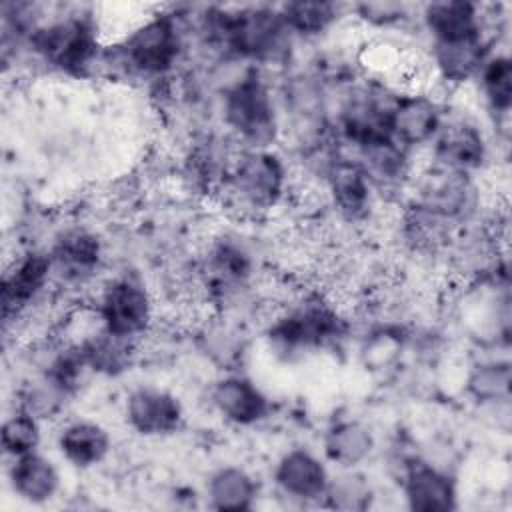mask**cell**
I'll list each match as a JSON object with an SVG mask.
<instances>
[{
    "label": "cell",
    "mask_w": 512,
    "mask_h": 512,
    "mask_svg": "<svg viewBox=\"0 0 512 512\" xmlns=\"http://www.w3.org/2000/svg\"><path fill=\"white\" fill-rule=\"evenodd\" d=\"M494 48V36H476L456 42L430 44L428 62L434 78L446 88H462L476 80L484 60Z\"/></svg>",
    "instance_id": "44dd1931"
},
{
    "label": "cell",
    "mask_w": 512,
    "mask_h": 512,
    "mask_svg": "<svg viewBox=\"0 0 512 512\" xmlns=\"http://www.w3.org/2000/svg\"><path fill=\"white\" fill-rule=\"evenodd\" d=\"M210 408L230 426L252 428L270 416L268 394L246 374L226 370L208 390Z\"/></svg>",
    "instance_id": "e0dca14e"
},
{
    "label": "cell",
    "mask_w": 512,
    "mask_h": 512,
    "mask_svg": "<svg viewBox=\"0 0 512 512\" xmlns=\"http://www.w3.org/2000/svg\"><path fill=\"white\" fill-rule=\"evenodd\" d=\"M254 276L256 258L242 236L222 232L208 242L200 262V290L218 314L252 288Z\"/></svg>",
    "instance_id": "52a82bcc"
},
{
    "label": "cell",
    "mask_w": 512,
    "mask_h": 512,
    "mask_svg": "<svg viewBox=\"0 0 512 512\" xmlns=\"http://www.w3.org/2000/svg\"><path fill=\"white\" fill-rule=\"evenodd\" d=\"M374 498V488L358 468H336L332 472L322 506L336 510H366Z\"/></svg>",
    "instance_id": "4dcf8cb0"
},
{
    "label": "cell",
    "mask_w": 512,
    "mask_h": 512,
    "mask_svg": "<svg viewBox=\"0 0 512 512\" xmlns=\"http://www.w3.org/2000/svg\"><path fill=\"white\" fill-rule=\"evenodd\" d=\"M348 334V318L324 290H302L268 318L264 340L282 362H298L334 348Z\"/></svg>",
    "instance_id": "7a4b0ae2"
},
{
    "label": "cell",
    "mask_w": 512,
    "mask_h": 512,
    "mask_svg": "<svg viewBox=\"0 0 512 512\" xmlns=\"http://www.w3.org/2000/svg\"><path fill=\"white\" fill-rule=\"evenodd\" d=\"M350 154L366 172L380 202L398 200L404 194H408L410 182L418 168L414 152L400 146L396 140L388 138Z\"/></svg>",
    "instance_id": "d6986e66"
},
{
    "label": "cell",
    "mask_w": 512,
    "mask_h": 512,
    "mask_svg": "<svg viewBox=\"0 0 512 512\" xmlns=\"http://www.w3.org/2000/svg\"><path fill=\"white\" fill-rule=\"evenodd\" d=\"M114 440L110 430L94 418H66L56 432V450L60 458L76 470H92L108 460Z\"/></svg>",
    "instance_id": "7402d4cb"
},
{
    "label": "cell",
    "mask_w": 512,
    "mask_h": 512,
    "mask_svg": "<svg viewBox=\"0 0 512 512\" xmlns=\"http://www.w3.org/2000/svg\"><path fill=\"white\" fill-rule=\"evenodd\" d=\"M374 450L376 436L360 418H340L322 436V456L334 468H360Z\"/></svg>",
    "instance_id": "d4e9b609"
},
{
    "label": "cell",
    "mask_w": 512,
    "mask_h": 512,
    "mask_svg": "<svg viewBox=\"0 0 512 512\" xmlns=\"http://www.w3.org/2000/svg\"><path fill=\"white\" fill-rule=\"evenodd\" d=\"M400 492L414 512H448L458 508L454 476L422 456H408L400 468Z\"/></svg>",
    "instance_id": "ac0fdd59"
},
{
    "label": "cell",
    "mask_w": 512,
    "mask_h": 512,
    "mask_svg": "<svg viewBox=\"0 0 512 512\" xmlns=\"http://www.w3.org/2000/svg\"><path fill=\"white\" fill-rule=\"evenodd\" d=\"M46 250L52 262L54 284L58 286H84L92 282L106 258L102 236L84 224L58 230Z\"/></svg>",
    "instance_id": "7c38bea8"
},
{
    "label": "cell",
    "mask_w": 512,
    "mask_h": 512,
    "mask_svg": "<svg viewBox=\"0 0 512 512\" xmlns=\"http://www.w3.org/2000/svg\"><path fill=\"white\" fill-rule=\"evenodd\" d=\"M420 26L424 28L428 42H456L490 32V14L482 4L466 0H442L424 4L418 10Z\"/></svg>",
    "instance_id": "ffe728a7"
},
{
    "label": "cell",
    "mask_w": 512,
    "mask_h": 512,
    "mask_svg": "<svg viewBox=\"0 0 512 512\" xmlns=\"http://www.w3.org/2000/svg\"><path fill=\"white\" fill-rule=\"evenodd\" d=\"M70 400H72V396L66 394L58 384H54L50 378L34 372V376L28 378L18 388L14 408L28 412L42 422H50L64 414Z\"/></svg>",
    "instance_id": "f1b7e54d"
},
{
    "label": "cell",
    "mask_w": 512,
    "mask_h": 512,
    "mask_svg": "<svg viewBox=\"0 0 512 512\" xmlns=\"http://www.w3.org/2000/svg\"><path fill=\"white\" fill-rule=\"evenodd\" d=\"M290 192V168L276 148L238 150L218 194L244 218L266 216Z\"/></svg>",
    "instance_id": "5b68a950"
},
{
    "label": "cell",
    "mask_w": 512,
    "mask_h": 512,
    "mask_svg": "<svg viewBox=\"0 0 512 512\" xmlns=\"http://www.w3.org/2000/svg\"><path fill=\"white\" fill-rule=\"evenodd\" d=\"M92 310L106 332L140 342L154 326L156 298L138 274L122 272L100 284Z\"/></svg>",
    "instance_id": "ba28073f"
},
{
    "label": "cell",
    "mask_w": 512,
    "mask_h": 512,
    "mask_svg": "<svg viewBox=\"0 0 512 512\" xmlns=\"http://www.w3.org/2000/svg\"><path fill=\"white\" fill-rule=\"evenodd\" d=\"M446 110V104L430 90H400L390 116L392 140H396L400 146L408 148L414 154L430 148L444 122Z\"/></svg>",
    "instance_id": "9a60e30c"
},
{
    "label": "cell",
    "mask_w": 512,
    "mask_h": 512,
    "mask_svg": "<svg viewBox=\"0 0 512 512\" xmlns=\"http://www.w3.org/2000/svg\"><path fill=\"white\" fill-rule=\"evenodd\" d=\"M220 116L226 136L242 150L276 148L284 138L280 102L264 70L244 66L220 90Z\"/></svg>",
    "instance_id": "277c9868"
},
{
    "label": "cell",
    "mask_w": 512,
    "mask_h": 512,
    "mask_svg": "<svg viewBox=\"0 0 512 512\" xmlns=\"http://www.w3.org/2000/svg\"><path fill=\"white\" fill-rule=\"evenodd\" d=\"M190 38L180 8H160L138 18L114 42H106L102 66L140 80H168L184 62Z\"/></svg>",
    "instance_id": "6da1fadb"
},
{
    "label": "cell",
    "mask_w": 512,
    "mask_h": 512,
    "mask_svg": "<svg viewBox=\"0 0 512 512\" xmlns=\"http://www.w3.org/2000/svg\"><path fill=\"white\" fill-rule=\"evenodd\" d=\"M318 176L330 208L348 224L366 222L380 204L366 172L342 146L324 162Z\"/></svg>",
    "instance_id": "8fae6325"
},
{
    "label": "cell",
    "mask_w": 512,
    "mask_h": 512,
    "mask_svg": "<svg viewBox=\"0 0 512 512\" xmlns=\"http://www.w3.org/2000/svg\"><path fill=\"white\" fill-rule=\"evenodd\" d=\"M260 496L258 478L240 464H222L212 470L204 484L208 508L224 512H244L256 506Z\"/></svg>",
    "instance_id": "484cf974"
},
{
    "label": "cell",
    "mask_w": 512,
    "mask_h": 512,
    "mask_svg": "<svg viewBox=\"0 0 512 512\" xmlns=\"http://www.w3.org/2000/svg\"><path fill=\"white\" fill-rule=\"evenodd\" d=\"M70 340L78 344L90 374L106 376V378H114L128 372L130 366L134 364L136 348H138V342L106 332L98 324V318L90 330Z\"/></svg>",
    "instance_id": "cb8c5ba5"
},
{
    "label": "cell",
    "mask_w": 512,
    "mask_h": 512,
    "mask_svg": "<svg viewBox=\"0 0 512 512\" xmlns=\"http://www.w3.org/2000/svg\"><path fill=\"white\" fill-rule=\"evenodd\" d=\"M398 92L400 88L376 76L346 82L332 116L338 144L348 152H358L392 138L390 116Z\"/></svg>",
    "instance_id": "8992f818"
},
{
    "label": "cell",
    "mask_w": 512,
    "mask_h": 512,
    "mask_svg": "<svg viewBox=\"0 0 512 512\" xmlns=\"http://www.w3.org/2000/svg\"><path fill=\"white\" fill-rule=\"evenodd\" d=\"M278 8L288 30L298 42L326 36L344 16L350 14L348 6L324 0H294L278 4Z\"/></svg>",
    "instance_id": "4316f807"
},
{
    "label": "cell",
    "mask_w": 512,
    "mask_h": 512,
    "mask_svg": "<svg viewBox=\"0 0 512 512\" xmlns=\"http://www.w3.org/2000/svg\"><path fill=\"white\" fill-rule=\"evenodd\" d=\"M474 84L494 122H508L512 108V60L508 52L492 48Z\"/></svg>",
    "instance_id": "83f0119b"
},
{
    "label": "cell",
    "mask_w": 512,
    "mask_h": 512,
    "mask_svg": "<svg viewBox=\"0 0 512 512\" xmlns=\"http://www.w3.org/2000/svg\"><path fill=\"white\" fill-rule=\"evenodd\" d=\"M350 12L356 14V18L370 28L386 30L402 24L408 18V6L396 4V2H372V4H358L350 6Z\"/></svg>",
    "instance_id": "d6a6232c"
},
{
    "label": "cell",
    "mask_w": 512,
    "mask_h": 512,
    "mask_svg": "<svg viewBox=\"0 0 512 512\" xmlns=\"http://www.w3.org/2000/svg\"><path fill=\"white\" fill-rule=\"evenodd\" d=\"M54 286V272L46 248L20 250L4 268L0 304L4 328L26 322Z\"/></svg>",
    "instance_id": "30bf717a"
},
{
    "label": "cell",
    "mask_w": 512,
    "mask_h": 512,
    "mask_svg": "<svg viewBox=\"0 0 512 512\" xmlns=\"http://www.w3.org/2000/svg\"><path fill=\"white\" fill-rule=\"evenodd\" d=\"M42 428L44 422L36 416L14 408L2 422L0 428V448L6 460L30 454L40 450L42 444Z\"/></svg>",
    "instance_id": "1f68e13d"
},
{
    "label": "cell",
    "mask_w": 512,
    "mask_h": 512,
    "mask_svg": "<svg viewBox=\"0 0 512 512\" xmlns=\"http://www.w3.org/2000/svg\"><path fill=\"white\" fill-rule=\"evenodd\" d=\"M10 492L24 504H50L62 490V472L58 464L40 450L10 458L6 466Z\"/></svg>",
    "instance_id": "603a6c76"
},
{
    "label": "cell",
    "mask_w": 512,
    "mask_h": 512,
    "mask_svg": "<svg viewBox=\"0 0 512 512\" xmlns=\"http://www.w3.org/2000/svg\"><path fill=\"white\" fill-rule=\"evenodd\" d=\"M330 476L326 458L306 446L286 448L272 468L276 492L296 504H322Z\"/></svg>",
    "instance_id": "2e32d148"
},
{
    "label": "cell",
    "mask_w": 512,
    "mask_h": 512,
    "mask_svg": "<svg viewBox=\"0 0 512 512\" xmlns=\"http://www.w3.org/2000/svg\"><path fill=\"white\" fill-rule=\"evenodd\" d=\"M122 416L126 426L142 438H168L176 434L186 420V410L178 394L164 386L142 384L122 400Z\"/></svg>",
    "instance_id": "5bb4252c"
},
{
    "label": "cell",
    "mask_w": 512,
    "mask_h": 512,
    "mask_svg": "<svg viewBox=\"0 0 512 512\" xmlns=\"http://www.w3.org/2000/svg\"><path fill=\"white\" fill-rule=\"evenodd\" d=\"M428 150L432 162L474 176L490 164L488 134L468 114H454L446 110L444 122Z\"/></svg>",
    "instance_id": "4fadbf2b"
},
{
    "label": "cell",
    "mask_w": 512,
    "mask_h": 512,
    "mask_svg": "<svg viewBox=\"0 0 512 512\" xmlns=\"http://www.w3.org/2000/svg\"><path fill=\"white\" fill-rule=\"evenodd\" d=\"M510 362L508 360H484L472 366L466 388L470 396L488 406H498V404H508L510 400Z\"/></svg>",
    "instance_id": "f546056e"
},
{
    "label": "cell",
    "mask_w": 512,
    "mask_h": 512,
    "mask_svg": "<svg viewBox=\"0 0 512 512\" xmlns=\"http://www.w3.org/2000/svg\"><path fill=\"white\" fill-rule=\"evenodd\" d=\"M104 48L100 20L82 8L46 16L24 44L32 60L70 78L94 74L102 66Z\"/></svg>",
    "instance_id": "3957f363"
},
{
    "label": "cell",
    "mask_w": 512,
    "mask_h": 512,
    "mask_svg": "<svg viewBox=\"0 0 512 512\" xmlns=\"http://www.w3.org/2000/svg\"><path fill=\"white\" fill-rule=\"evenodd\" d=\"M404 200H410L460 228H468L476 222L482 202L474 174L458 172L432 160L426 166L416 168Z\"/></svg>",
    "instance_id": "9c48e42d"
}]
</instances>
